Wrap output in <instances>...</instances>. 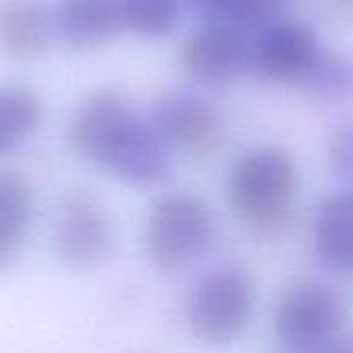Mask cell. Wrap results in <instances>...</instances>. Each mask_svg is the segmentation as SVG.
I'll list each match as a JSON object with an SVG mask.
<instances>
[{
  "mask_svg": "<svg viewBox=\"0 0 353 353\" xmlns=\"http://www.w3.org/2000/svg\"><path fill=\"white\" fill-rule=\"evenodd\" d=\"M66 143L81 159L137 186L161 184L172 168V147L114 89H99L77 108Z\"/></svg>",
  "mask_w": 353,
  "mask_h": 353,
  "instance_id": "1",
  "label": "cell"
},
{
  "mask_svg": "<svg viewBox=\"0 0 353 353\" xmlns=\"http://www.w3.org/2000/svg\"><path fill=\"white\" fill-rule=\"evenodd\" d=\"M256 308L254 283L242 269L221 267L194 288L188 302V327L207 345L236 341L248 329Z\"/></svg>",
  "mask_w": 353,
  "mask_h": 353,
  "instance_id": "4",
  "label": "cell"
},
{
  "mask_svg": "<svg viewBox=\"0 0 353 353\" xmlns=\"http://www.w3.org/2000/svg\"><path fill=\"white\" fill-rule=\"evenodd\" d=\"M314 353H353V335L343 331L335 339H331L325 347H321Z\"/></svg>",
  "mask_w": 353,
  "mask_h": 353,
  "instance_id": "19",
  "label": "cell"
},
{
  "mask_svg": "<svg viewBox=\"0 0 353 353\" xmlns=\"http://www.w3.org/2000/svg\"><path fill=\"white\" fill-rule=\"evenodd\" d=\"M112 242V221L95 194L85 188L66 192L56 221V246L62 261L74 269L93 267L110 254Z\"/></svg>",
  "mask_w": 353,
  "mask_h": 353,
  "instance_id": "9",
  "label": "cell"
},
{
  "mask_svg": "<svg viewBox=\"0 0 353 353\" xmlns=\"http://www.w3.org/2000/svg\"><path fill=\"white\" fill-rule=\"evenodd\" d=\"M203 23L236 25L254 33L267 23L285 17L290 0H184Z\"/></svg>",
  "mask_w": 353,
  "mask_h": 353,
  "instance_id": "15",
  "label": "cell"
},
{
  "mask_svg": "<svg viewBox=\"0 0 353 353\" xmlns=\"http://www.w3.org/2000/svg\"><path fill=\"white\" fill-rule=\"evenodd\" d=\"M323 52L316 29L285 14L252 33L250 72L271 85L302 87Z\"/></svg>",
  "mask_w": 353,
  "mask_h": 353,
  "instance_id": "6",
  "label": "cell"
},
{
  "mask_svg": "<svg viewBox=\"0 0 353 353\" xmlns=\"http://www.w3.org/2000/svg\"><path fill=\"white\" fill-rule=\"evenodd\" d=\"M124 29L145 39H163L184 21V0H118Z\"/></svg>",
  "mask_w": 353,
  "mask_h": 353,
  "instance_id": "16",
  "label": "cell"
},
{
  "mask_svg": "<svg viewBox=\"0 0 353 353\" xmlns=\"http://www.w3.org/2000/svg\"><path fill=\"white\" fill-rule=\"evenodd\" d=\"M215 240V219L205 201L188 192L161 196L149 213L145 248L163 271H176L205 256Z\"/></svg>",
  "mask_w": 353,
  "mask_h": 353,
  "instance_id": "3",
  "label": "cell"
},
{
  "mask_svg": "<svg viewBox=\"0 0 353 353\" xmlns=\"http://www.w3.org/2000/svg\"><path fill=\"white\" fill-rule=\"evenodd\" d=\"M54 19L56 35L77 52L105 48L124 31L118 0H62Z\"/></svg>",
  "mask_w": 353,
  "mask_h": 353,
  "instance_id": "11",
  "label": "cell"
},
{
  "mask_svg": "<svg viewBox=\"0 0 353 353\" xmlns=\"http://www.w3.org/2000/svg\"><path fill=\"white\" fill-rule=\"evenodd\" d=\"M314 254L335 273L353 271V190L329 194L314 217Z\"/></svg>",
  "mask_w": 353,
  "mask_h": 353,
  "instance_id": "12",
  "label": "cell"
},
{
  "mask_svg": "<svg viewBox=\"0 0 353 353\" xmlns=\"http://www.w3.org/2000/svg\"><path fill=\"white\" fill-rule=\"evenodd\" d=\"M225 190L246 228L261 236H279L294 217L300 190L298 163L283 147H254L236 159Z\"/></svg>",
  "mask_w": 353,
  "mask_h": 353,
  "instance_id": "2",
  "label": "cell"
},
{
  "mask_svg": "<svg viewBox=\"0 0 353 353\" xmlns=\"http://www.w3.org/2000/svg\"><path fill=\"white\" fill-rule=\"evenodd\" d=\"M33 213L29 184L12 172H0V269L17 254Z\"/></svg>",
  "mask_w": 353,
  "mask_h": 353,
  "instance_id": "13",
  "label": "cell"
},
{
  "mask_svg": "<svg viewBox=\"0 0 353 353\" xmlns=\"http://www.w3.org/2000/svg\"><path fill=\"white\" fill-rule=\"evenodd\" d=\"M151 124L174 149L194 155L213 151L223 137V114L205 95L194 91H168L153 103Z\"/></svg>",
  "mask_w": 353,
  "mask_h": 353,
  "instance_id": "8",
  "label": "cell"
},
{
  "mask_svg": "<svg viewBox=\"0 0 353 353\" xmlns=\"http://www.w3.org/2000/svg\"><path fill=\"white\" fill-rule=\"evenodd\" d=\"M180 64L201 85H234L250 72L252 33L236 25L203 23L184 39Z\"/></svg>",
  "mask_w": 353,
  "mask_h": 353,
  "instance_id": "7",
  "label": "cell"
},
{
  "mask_svg": "<svg viewBox=\"0 0 353 353\" xmlns=\"http://www.w3.org/2000/svg\"><path fill=\"white\" fill-rule=\"evenodd\" d=\"M345 304L327 283L306 279L290 285L273 314V331L292 353H314L343 333Z\"/></svg>",
  "mask_w": 353,
  "mask_h": 353,
  "instance_id": "5",
  "label": "cell"
},
{
  "mask_svg": "<svg viewBox=\"0 0 353 353\" xmlns=\"http://www.w3.org/2000/svg\"><path fill=\"white\" fill-rule=\"evenodd\" d=\"M333 10L337 12H345V14H353V0H325Z\"/></svg>",
  "mask_w": 353,
  "mask_h": 353,
  "instance_id": "20",
  "label": "cell"
},
{
  "mask_svg": "<svg viewBox=\"0 0 353 353\" xmlns=\"http://www.w3.org/2000/svg\"><path fill=\"white\" fill-rule=\"evenodd\" d=\"M39 97L21 85L0 87V155L17 151L41 122Z\"/></svg>",
  "mask_w": 353,
  "mask_h": 353,
  "instance_id": "14",
  "label": "cell"
},
{
  "mask_svg": "<svg viewBox=\"0 0 353 353\" xmlns=\"http://www.w3.org/2000/svg\"><path fill=\"white\" fill-rule=\"evenodd\" d=\"M329 161L335 176L353 190V120L335 128L329 141Z\"/></svg>",
  "mask_w": 353,
  "mask_h": 353,
  "instance_id": "18",
  "label": "cell"
},
{
  "mask_svg": "<svg viewBox=\"0 0 353 353\" xmlns=\"http://www.w3.org/2000/svg\"><path fill=\"white\" fill-rule=\"evenodd\" d=\"M302 87L325 99L345 97L353 93V62L343 54H335L325 48Z\"/></svg>",
  "mask_w": 353,
  "mask_h": 353,
  "instance_id": "17",
  "label": "cell"
},
{
  "mask_svg": "<svg viewBox=\"0 0 353 353\" xmlns=\"http://www.w3.org/2000/svg\"><path fill=\"white\" fill-rule=\"evenodd\" d=\"M56 19L39 0H0V52L10 60H35L56 39Z\"/></svg>",
  "mask_w": 353,
  "mask_h": 353,
  "instance_id": "10",
  "label": "cell"
}]
</instances>
